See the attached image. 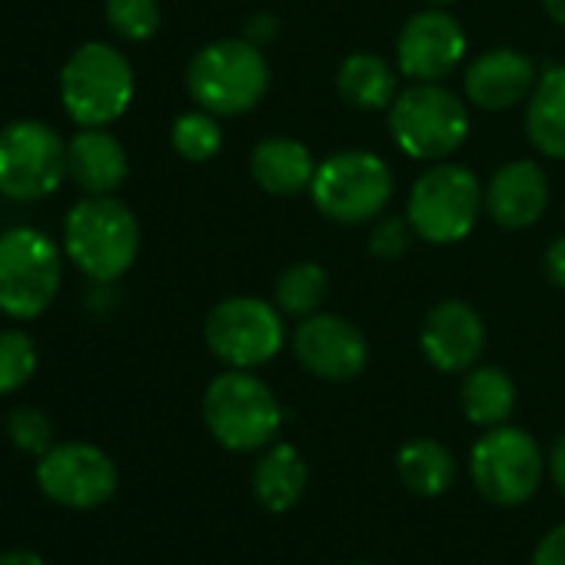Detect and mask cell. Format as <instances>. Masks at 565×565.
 Listing matches in <instances>:
<instances>
[{"label": "cell", "instance_id": "cell-14", "mask_svg": "<svg viewBox=\"0 0 565 565\" xmlns=\"http://www.w3.org/2000/svg\"><path fill=\"white\" fill-rule=\"evenodd\" d=\"M297 363L327 383H350L370 363V343L356 323L340 313H313L297 323L294 333Z\"/></svg>", "mask_w": 565, "mask_h": 565}, {"label": "cell", "instance_id": "cell-19", "mask_svg": "<svg viewBox=\"0 0 565 565\" xmlns=\"http://www.w3.org/2000/svg\"><path fill=\"white\" fill-rule=\"evenodd\" d=\"M317 167L310 147L294 137H266L249 150V177L269 196L310 193Z\"/></svg>", "mask_w": 565, "mask_h": 565}, {"label": "cell", "instance_id": "cell-20", "mask_svg": "<svg viewBox=\"0 0 565 565\" xmlns=\"http://www.w3.org/2000/svg\"><path fill=\"white\" fill-rule=\"evenodd\" d=\"M525 137L542 157L565 160V64H552L539 74L525 100Z\"/></svg>", "mask_w": 565, "mask_h": 565}, {"label": "cell", "instance_id": "cell-9", "mask_svg": "<svg viewBox=\"0 0 565 565\" xmlns=\"http://www.w3.org/2000/svg\"><path fill=\"white\" fill-rule=\"evenodd\" d=\"M67 140L44 120L0 127V196L34 203L54 196L67 180Z\"/></svg>", "mask_w": 565, "mask_h": 565}, {"label": "cell", "instance_id": "cell-10", "mask_svg": "<svg viewBox=\"0 0 565 565\" xmlns=\"http://www.w3.org/2000/svg\"><path fill=\"white\" fill-rule=\"evenodd\" d=\"M206 350L230 370H256L279 356L287 327L276 303L263 297H226L203 320Z\"/></svg>", "mask_w": 565, "mask_h": 565}, {"label": "cell", "instance_id": "cell-31", "mask_svg": "<svg viewBox=\"0 0 565 565\" xmlns=\"http://www.w3.org/2000/svg\"><path fill=\"white\" fill-rule=\"evenodd\" d=\"M532 565H565V522L555 525L535 548Z\"/></svg>", "mask_w": 565, "mask_h": 565}, {"label": "cell", "instance_id": "cell-6", "mask_svg": "<svg viewBox=\"0 0 565 565\" xmlns=\"http://www.w3.org/2000/svg\"><path fill=\"white\" fill-rule=\"evenodd\" d=\"M486 186L482 180L462 163H433L426 167L406 196V220L413 223L416 236L433 246H449L466 239L482 210H486Z\"/></svg>", "mask_w": 565, "mask_h": 565}, {"label": "cell", "instance_id": "cell-36", "mask_svg": "<svg viewBox=\"0 0 565 565\" xmlns=\"http://www.w3.org/2000/svg\"><path fill=\"white\" fill-rule=\"evenodd\" d=\"M542 8H545L548 21L565 31V0H542Z\"/></svg>", "mask_w": 565, "mask_h": 565}, {"label": "cell", "instance_id": "cell-34", "mask_svg": "<svg viewBox=\"0 0 565 565\" xmlns=\"http://www.w3.org/2000/svg\"><path fill=\"white\" fill-rule=\"evenodd\" d=\"M548 472H552V479H555V486L562 489V495H565V433L555 439V446H552V456H548Z\"/></svg>", "mask_w": 565, "mask_h": 565}, {"label": "cell", "instance_id": "cell-32", "mask_svg": "<svg viewBox=\"0 0 565 565\" xmlns=\"http://www.w3.org/2000/svg\"><path fill=\"white\" fill-rule=\"evenodd\" d=\"M542 269H545V276H548L552 287L565 290V236H555V239L545 246Z\"/></svg>", "mask_w": 565, "mask_h": 565}, {"label": "cell", "instance_id": "cell-26", "mask_svg": "<svg viewBox=\"0 0 565 565\" xmlns=\"http://www.w3.org/2000/svg\"><path fill=\"white\" fill-rule=\"evenodd\" d=\"M170 143L173 150L190 160V163H206L220 153L223 147V127H220V117L206 114V110H186L173 120L170 127Z\"/></svg>", "mask_w": 565, "mask_h": 565}, {"label": "cell", "instance_id": "cell-23", "mask_svg": "<svg viewBox=\"0 0 565 565\" xmlns=\"http://www.w3.org/2000/svg\"><path fill=\"white\" fill-rule=\"evenodd\" d=\"M459 406L472 426H502L515 409V383L499 366H472L459 386Z\"/></svg>", "mask_w": 565, "mask_h": 565}, {"label": "cell", "instance_id": "cell-38", "mask_svg": "<svg viewBox=\"0 0 565 565\" xmlns=\"http://www.w3.org/2000/svg\"><path fill=\"white\" fill-rule=\"evenodd\" d=\"M363 565H366V562H363Z\"/></svg>", "mask_w": 565, "mask_h": 565}, {"label": "cell", "instance_id": "cell-35", "mask_svg": "<svg viewBox=\"0 0 565 565\" xmlns=\"http://www.w3.org/2000/svg\"><path fill=\"white\" fill-rule=\"evenodd\" d=\"M0 565H47V562L34 548H8L0 552Z\"/></svg>", "mask_w": 565, "mask_h": 565}, {"label": "cell", "instance_id": "cell-25", "mask_svg": "<svg viewBox=\"0 0 565 565\" xmlns=\"http://www.w3.org/2000/svg\"><path fill=\"white\" fill-rule=\"evenodd\" d=\"M327 294H330V276L313 259L290 263L273 282L276 310L294 320H307V317L320 313V307L327 303Z\"/></svg>", "mask_w": 565, "mask_h": 565}, {"label": "cell", "instance_id": "cell-22", "mask_svg": "<svg viewBox=\"0 0 565 565\" xmlns=\"http://www.w3.org/2000/svg\"><path fill=\"white\" fill-rule=\"evenodd\" d=\"M307 489V462L290 443L269 446L253 466V495L266 512H290Z\"/></svg>", "mask_w": 565, "mask_h": 565}, {"label": "cell", "instance_id": "cell-27", "mask_svg": "<svg viewBox=\"0 0 565 565\" xmlns=\"http://www.w3.org/2000/svg\"><path fill=\"white\" fill-rule=\"evenodd\" d=\"M41 353L31 333L24 330H0V396L24 390L38 373Z\"/></svg>", "mask_w": 565, "mask_h": 565}, {"label": "cell", "instance_id": "cell-15", "mask_svg": "<svg viewBox=\"0 0 565 565\" xmlns=\"http://www.w3.org/2000/svg\"><path fill=\"white\" fill-rule=\"evenodd\" d=\"M419 350L439 373H469L486 350V323L466 300L436 303L419 330Z\"/></svg>", "mask_w": 565, "mask_h": 565}, {"label": "cell", "instance_id": "cell-29", "mask_svg": "<svg viewBox=\"0 0 565 565\" xmlns=\"http://www.w3.org/2000/svg\"><path fill=\"white\" fill-rule=\"evenodd\" d=\"M8 439L14 449L28 452V456H44L54 446V426L51 416L38 406H14L8 413Z\"/></svg>", "mask_w": 565, "mask_h": 565}, {"label": "cell", "instance_id": "cell-21", "mask_svg": "<svg viewBox=\"0 0 565 565\" xmlns=\"http://www.w3.org/2000/svg\"><path fill=\"white\" fill-rule=\"evenodd\" d=\"M399 67H393L386 57L370 54V51H356L350 57H343L340 71H337V94L363 110H390L393 100L399 97Z\"/></svg>", "mask_w": 565, "mask_h": 565}, {"label": "cell", "instance_id": "cell-33", "mask_svg": "<svg viewBox=\"0 0 565 565\" xmlns=\"http://www.w3.org/2000/svg\"><path fill=\"white\" fill-rule=\"evenodd\" d=\"M243 38H246L249 44H256V47H266V44H273V41L279 38V21H276L269 11H263V14H256V18L246 21Z\"/></svg>", "mask_w": 565, "mask_h": 565}, {"label": "cell", "instance_id": "cell-4", "mask_svg": "<svg viewBox=\"0 0 565 565\" xmlns=\"http://www.w3.org/2000/svg\"><path fill=\"white\" fill-rule=\"evenodd\" d=\"M64 249L38 226L0 233V313L28 323L44 317L64 282Z\"/></svg>", "mask_w": 565, "mask_h": 565}, {"label": "cell", "instance_id": "cell-30", "mask_svg": "<svg viewBox=\"0 0 565 565\" xmlns=\"http://www.w3.org/2000/svg\"><path fill=\"white\" fill-rule=\"evenodd\" d=\"M419 236H416L413 223L406 220V213L403 216H383V220H376V226L370 233V253L380 259H399L409 253V246Z\"/></svg>", "mask_w": 565, "mask_h": 565}, {"label": "cell", "instance_id": "cell-37", "mask_svg": "<svg viewBox=\"0 0 565 565\" xmlns=\"http://www.w3.org/2000/svg\"><path fill=\"white\" fill-rule=\"evenodd\" d=\"M423 4H429V8H443V4H452V0H423Z\"/></svg>", "mask_w": 565, "mask_h": 565}, {"label": "cell", "instance_id": "cell-17", "mask_svg": "<svg viewBox=\"0 0 565 565\" xmlns=\"http://www.w3.org/2000/svg\"><path fill=\"white\" fill-rule=\"evenodd\" d=\"M486 216L502 230H529L548 210V177L535 160H509L486 183Z\"/></svg>", "mask_w": 565, "mask_h": 565}, {"label": "cell", "instance_id": "cell-5", "mask_svg": "<svg viewBox=\"0 0 565 565\" xmlns=\"http://www.w3.org/2000/svg\"><path fill=\"white\" fill-rule=\"evenodd\" d=\"M393 143L423 163L449 160L469 137V110L466 100L443 84H409L399 90L393 107L386 110Z\"/></svg>", "mask_w": 565, "mask_h": 565}, {"label": "cell", "instance_id": "cell-11", "mask_svg": "<svg viewBox=\"0 0 565 565\" xmlns=\"http://www.w3.org/2000/svg\"><path fill=\"white\" fill-rule=\"evenodd\" d=\"M469 472L482 499L495 505H522L542 482V452L519 426H492L469 452Z\"/></svg>", "mask_w": 565, "mask_h": 565}, {"label": "cell", "instance_id": "cell-12", "mask_svg": "<svg viewBox=\"0 0 565 565\" xmlns=\"http://www.w3.org/2000/svg\"><path fill=\"white\" fill-rule=\"evenodd\" d=\"M41 492L64 509H97L114 499L117 462L94 443H61L38 459Z\"/></svg>", "mask_w": 565, "mask_h": 565}, {"label": "cell", "instance_id": "cell-24", "mask_svg": "<svg viewBox=\"0 0 565 565\" xmlns=\"http://www.w3.org/2000/svg\"><path fill=\"white\" fill-rule=\"evenodd\" d=\"M396 472L416 495H443L456 482V456L436 439H413L396 452Z\"/></svg>", "mask_w": 565, "mask_h": 565}, {"label": "cell", "instance_id": "cell-28", "mask_svg": "<svg viewBox=\"0 0 565 565\" xmlns=\"http://www.w3.org/2000/svg\"><path fill=\"white\" fill-rule=\"evenodd\" d=\"M107 28L130 44H143L160 31V0H104Z\"/></svg>", "mask_w": 565, "mask_h": 565}, {"label": "cell", "instance_id": "cell-3", "mask_svg": "<svg viewBox=\"0 0 565 565\" xmlns=\"http://www.w3.org/2000/svg\"><path fill=\"white\" fill-rule=\"evenodd\" d=\"M137 94L130 61L104 41L81 44L61 67V104L77 127L117 124Z\"/></svg>", "mask_w": 565, "mask_h": 565}, {"label": "cell", "instance_id": "cell-16", "mask_svg": "<svg viewBox=\"0 0 565 565\" xmlns=\"http://www.w3.org/2000/svg\"><path fill=\"white\" fill-rule=\"evenodd\" d=\"M535 84H539L535 61L515 47H492L472 57L462 74V90L469 104L486 114H502L525 104Z\"/></svg>", "mask_w": 565, "mask_h": 565}, {"label": "cell", "instance_id": "cell-7", "mask_svg": "<svg viewBox=\"0 0 565 565\" xmlns=\"http://www.w3.org/2000/svg\"><path fill=\"white\" fill-rule=\"evenodd\" d=\"M203 423L230 452H253L276 439L282 409L273 390L249 370H226L203 393Z\"/></svg>", "mask_w": 565, "mask_h": 565}, {"label": "cell", "instance_id": "cell-13", "mask_svg": "<svg viewBox=\"0 0 565 565\" xmlns=\"http://www.w3.org/2000/svg\"><path fill=\"white\" fill-rule=\"evenodd\" d=\"M466 47L462 24L443 8H426L399 28L396 67L413 84H439L462 64Z\"/></svg>", "mask_w": 565, "mask_h": 565}, {"label": "cell", "instance_id": "cell-2", "mask_svg": "<svg viewBox=\"0 0 565 565\" xmlns=\"http://www.w3.org/2000/svg\"><path fill=\"white\" fill-rule=\"evenodd\" d=\"M269 61L246 38H220L203 44L186 64L190 100L213 117H243L269 94Z\"/></svg>", "mask_w": 565, "mask_h": 565}, {"label": "cell", "instance_id": "cell-1", "mask_svg": "<svg viewBox=\"0 0 565 565\" xmlns=\"http://www.w3.org/2000/svg\"><path fill=\"white\" fill-rule=\"evenodd\" d=\"M64 253L90 282L110 287L134 269L140 256V223L114 193L84 196L67 210Z\"/></svg>", "mask_w": 565, "mask_h": 565}, {"label": "cell", "instance_id": "cell-18", "mask_svg": "<svg viewBox=\"0 0 565 565\" xmlns=\"http://www.w3.org/2000/svg\"><path fill=\"white\" fill-rule=\"evenodd\" d=\"M67 173L87 196H107L124 186L130 157L107 127H81L67 143Z\"/></svg>", "mask_w": 565, "mask_h": 565}, {"label": "cell", "instance_id": "cell-8", "mask_svg": "<svg viewBox=\"0 0 565 565\" xmlns=\"http://www.w3.org/2000/svg\"><path fill=\"white\" fill-rule=\"evenodd\" d=\"M396 180L390 163L373 150H340L330 153L313 177V206L340 226L373 223L386 213Z\"/></svg>", "mask_w": 565, "mask_h": 565}]
</instances>
